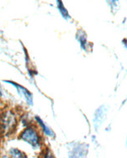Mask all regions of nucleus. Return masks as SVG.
Here are the masks:
<instances>
[{
  "mask_svg": "<svg viewBox=\"0 0 127 158\" xmlns=\"http://www.w3.org/2000/svg\"><path fill=\"white\" fill-rule=\"evenodd\" d=\"M5 82L12 84L13 86H15L16 88H17V89H18V93L20 94L21 95L23 96L24 98L26 100V102H27L30 105H32V104H33V97H32V94H31V92H30L28 89H26L25 87L20 85H18V84L14 83L13 81H5Z\"/></svg>",
  "mask_w": 127,
  "mask_h": 158,
  "instance_id": "obj_2",
  "label": "nucleus"
},
{
  "mask_svg": "<svg viewBox=\"0 0 127 158\" xmlns=\"http://www.w3.org/2000/svg\"><path fill=\"white\" fill-rule=\"evenodd\" d=\"M9 154L11 156V158H28L27 156L23 152L18 150L17 148H12V149H10Z\"/></svg>",
  "mask_w": 127,
  "mask_h": 158,
  "instance_id": "obj_5",
  "label": "nucleus"
},
{
  "mask_svg": "<svg viewBox=\"0 0 127 158\" xmlns=\"http://www.w3.org/2000/svg\"><path fill=\"white\" fill-rule=\"evenodd\" d=\"M20 138L27 143L35 149L41 148V137L32 127H27L21 133Z\"/></svg>",
  "mask_w": 127,
  "mask_h": 158,
  "instance_id": "obj_1",
  "label": "nucleus"
},
{
  "mask_svg": "<svg viewBox=\"0 0 127 158\" xmlns=\"http://www.w3.org/2000/svg\"><path fill=\"white\" fill-rule=\"evenodd\" d=\"M14 116L11 113H6L3 115V118H2V124H3V128L4 131H9L12 127L14 126Z\"/></svg>",
  "mask_w": 127,
  "mask_h": 158,
  "instance_id": "obj_3",
  "label": "nucleus"
},
{
  "mask_svg": "<svg viewBox=\"0 0 127 158\" xmlns=\"http://www.w3.org/2000/svg\"><path fill=\"white\" fill-rule=\"evenodd\" d=\"M36 119L37 122L39 123L40 126L42 127V130H43V132H44L45 134L46 135V136H48V137H54V132H52V130L50 129L49 127H47L46 125L45 124L44 122H43V121H42V120L39 117H36Z\"/></svg>",
  "mask_w": 127,
  "mask_h": 158,
  "instance_id": "obj_4",
  "label": "nucleus"
},
{
  "mask_svg": "<svg viewBox=\"0 0 127 158\" xmlns=\"http://www.w3.org/2000/svg\"><path fill=\"white\" fill-rule=\"evenodd\" d=\"M84 156V154H83V151L80 150V148H76L75 151H73L72 155H70V158H82Z\"/></svg>",
  "mask_w": 127,
  "mask_h": 158,
  "instance_id": "obj_6",
  "label": "nucleus"
},
{
  "mask_svg": "<svg viewBox=\"0 0 127 158\" xmlns=\"http://www.w3.org/2000/svg\"><path fill=\"white\" fill-rule=\"evenodd\" d=\"M42 158H54V156L51 153V152L49 149H47L46 151H45L43 154L42 155Z\"/></svg>",
  "mask_w": 127,
  "mask_h": 158,
  "instance_id": "obj_8",
  "label": "nucleus"
},
{
  "mask_svg": "<svg viewBox=\"0 0 127 158\" xmlns=\"http://www.w3.org/2000/svg\"><path fill=\"white\" fill-rule=\"evenodd\" d=\"M1 158H11L10 156H3Z\"/></svg>",
  "mask_w": 127,
  "mask_h": 158,
  "instance_id": "obj_9",
  "label": "nucleus"
},
{
  "mask_svg": "<svg viewBox=\"0 0 127 158\" xmlns=\"http://www.w3.org/2000/svg\"><path fill=\"white\" fill-rule=\"evenodd\" d=\"M58 3H59L58 7H59V9H60V13L62 14V16L64 18H66V17L69 15V14H68V11L65 9V8L64 7V5H63V3H61V2H58Z\"/></svg>",
  "mask_w": 127,
  "mask_h": 158,
  "instance_id": "obj_7",
  "label": "nucleus"
}]
</instances>
